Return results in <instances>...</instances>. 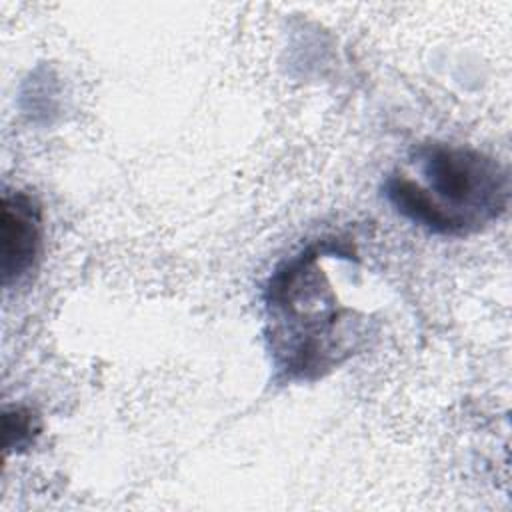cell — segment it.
<instances>
[{"instance_id": "cell-2", "label": "cell", "mask_w": 512, "mask_h": 512, "mask_svg": "<svg viewBox=\"0 0 512 512\" xmlns=\"http://www.w3.org/2000/svg\"><path fill=\"white\" fill-rule=\"evenodd\" d=\"M412 164L420 178L394 172L384 182V196L400 216L432 234H476L508 208V170L480 150L424 142L412 150Z\"/></svg>"}, {"instance_id": "cell-3", "label": "cell", "mask_w": 512, "mask_h": 512, "mask_svg": "<svg viewBox=\"0 0 512 512\" xmlns=\"http://www.w3.org/2000/svg\"><path fill=\"white\" fill-rule=\"evenodd\" d=\"M42 248V208L22 190L2 196V284L8 288L34 268Z\"/></svg>"}, {"instance_id": "cell-1", "label": "cell", "mask_w": 512, "mask_h": 512, "mask_svg": "<svg viewBox=\"0 0 512 512\" xmlns=\"http://www.w3.org/2000/svg\"><path fill=\"white\" fill-rule=\"evenodd\" d=\"M324 244L286 260L264 292L266 340L278 376L308 382L346 362L364 338L362 320L338 302L320 258Z\"/></svg>"}, {"instance_id": "cell-4", "label": "cell", "mask_w": 512, "mask_h": 512, "mask_svg": "<svg viewBox=\"0 0 512 512\" xmlns=\"http://www.w3.org/2000/svg\"><path fill=\"white\" fill-rule=\"evenodd\" d=\"M40 432L38 416L22 406L4 412V450L6 454L12 450L26 448L34 442Z\"/></svg>"}]
</instances>
